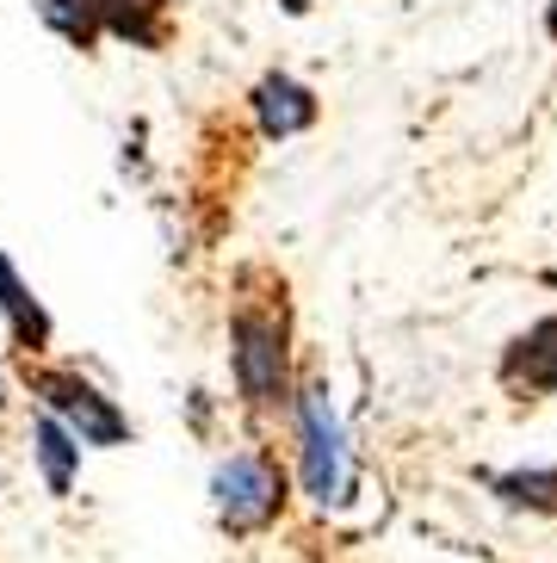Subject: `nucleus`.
Returning <instances> with one entry per match:
<instances>
[{
  "mask_svg": "<svg viewBox=\"0 0 557 563\" xmlns=\"http://www.w3.org/2000/svg\"><path fill=\"white\" fill-rule=\"evenodd\" d=\"M297 501L292 464H278V452L266 440H248V446L223 452L205 477V508H211V527L248 545V539H266V532L285 527V514Z\"/></svg>",
  "mask_w": 557,
  "mask_h": 563,
  "instance_id": "nucleus-3",
  "label": "nucleus"
},
{
  "mask_svg": "<svg viewBox=\"0 0 557 563\" xmlns=\"http://www.w3.org/2000/svg\"><path fill=\"white\" fill-rule=\"evenodd\" d=\"M495 384L514 402H557V310L533 316L495 353Z\"/></svg>",
  "mask_w": 557,
  "mask_h": 563,
  "instance_id": "nucleus-6",
  "label": "nucleus"
},
{
  "mask_svg": "<svg viewBox=\"0 0 557 563\" xmlns=\"http://www.w3.org/2000/svg\"><path fill=\"white\" fill-rule=\"evenodd\" d=\"M223 347H230V390L236 409L266 428L285 421L297 390V316H292V285L266 273V266H242L236 273L230 322H223Z\"/></svg>",
  "mask_w": 557,
  "mask_h": 563,
  "instance_id": "nucleus-1",
  "label": "nucleus"
},
{
  "mask_svg": "<svg viewBox=\"0 0 557 563\" xmlns=\"http://www.w3.org/2000/svg\"><path fill=\"white\" fill-rule=\"evenodd\" d=\"M285 428H292L297 501H310L316 514L353 508V489H360V471H353V433H347V421H341V409H335V390H328L323 372H304V378H297L292 409H285Z\"/></svg>",
  "mask_w": 557,
  "mask_h": 563,
  "instance_id": "nucleus-2",
  "label": "nucleus"
},
{
  "mask_svg": "<svg viewBox=\"0 0 557 563\" xmlns=\"http://www.w3.org/2000/svg\"><path fill=\"white\" fill-rule=\"evenodd\" d=\"M25 459H32V471H37V483H44L50 501H68L75 489H81L87 446L50 409H37V402H32V415H25Z\"/></svg>",
  "mask_w": 557,
  "mask_h": 563,
  "instance_id": "nucleus-8",
  "label": "nucleus"
},
{
  "mask_svg": "<svg viewBox=\"0 0 557 563\" xmlns=\"http://www.w3.org/2000/svg\"><path fill=\"white\" fill-rule=\"evenodd\" d=\"M539 32H545V44L557 51V0H545V13H539Z\"/></svg>",
  "mask_w": 557,
  "mask_h": 563,
  "instance_id": "nucleus-13",
  "label": "nucleus"
},
{
  "mask_svg": "<svg viewBox=\"0 0 557 563\" xmlns=\"http://www.w3.org/2000/svg\"><path fill=\"white\" fill-rule=\"evenodd\" d=\"M0 334H7V347L19 360L56 353V316H50V303L32 291V279L19 273V261L7 249H0Z\"/></svg>",
  "mask_w": 557,
  "mask_h": 563,
  "instance_id": "nucleus-7",
  "label": "nucleus"
},
{
  "mask_svg": "<svg viewBox=\"0 0 557 563\" xmlns=\"http://www.w3.org/2000/svg\"><path fill=\"white\" fill-rule=\"evenodd\" d=\"M273 7H285V13H292V19H304V13H310V7H316V0H273Z\"/></svg>",
  "mask_w": 557,
  "mask_h": 563,
  "instance_id": "nucleus-14",
  "label": "nucleus"
},
{
  "mask_svg": "<svg viewBox=\"0 0 557 563\" xmlns=\"http://www.w3.org/2000/svg\"><path fill=\"white\" fill-rule=\"evenodd\" d=\"M99 25H106V44H124V51L162 56L174 44V0H94Z\"/></svg>",
  "mask_w": 557,
  "mask_h": 563,
  "instance_id": "nucleus-10",
  "label": "nucleus"
},
{
  "mask_svg": "<svg viewBox=\"0 0 557 563\" xmlns=\"http://www.w3.org/2000/svg\"><path fill=\"white\" fill-rule=\"evenodd\" d=\"M32 19L56 44H68V51H81V56H99V44H106V25H99L94 0H32Z\"/></svg>",
  "mask_w": 557,
  "mask_h": 563,
  "instance_id": "nucleus-11",
  "label": "nucleus"
},
{
  "mask_svg": "<svg viewBox=\"0 0 557 563\" xmlns=\"http://www.w3.org/2000/svg\"><path fill=\"white\" fill-rule=\"evenodd\" d=\"M477 489L514 520H557V464H483Z\"/></svg>",
  "mask_w": 557,
  "mask_h": 563,
  "instance_id": "nucleus-9",
  "label": "nucleus"
},
{
  "mask_svg": "<svg viewBox=\"0 0 557 563\" xmlns=\"http://www.w3.org/2000/svg\"><path fill=\"white\" fill-rule=\"evenodd\" d=\"M242 106L261 143H297V136H310L323 124V93L304 75H292V68H266L261 81L248 87Z\"/></svg>",
  "mask_w": 557,
  "mask_h": 563,
  "instance_id": "nucleus-5",
  "label": "nucleus"
},
{
  "mask_svg": "<svg viewBox=\"0 0 557 563\" xmlns=\"http://www.w3.org/2000/svg\"><path fill=\"white\" fill-rule=\"evenodd\" d=\"M13 415V372H7V360H0V421Z\"/></svg>",
  "mask_w": 557,
  "mask_h": 563,
  "instance_id": "nucleus-12",
  "label": "nucleus"
},
{
  "mask_svg": "<svg viewBox=\"0 0 557 563\" xmlns=\"http://www.w3.org/2000/svg\"><path fill=\"white\" fill-rule=\"evenodd\" d=\"M19 390H25L37 409L56 415V421H63L87 452H124L136 440L131 409H124V402H118L99 378H87L81 365L50 360V353H44V360H19Z\"/></svg>",
  "mask_w": 557,
  "mask_h": 563,
  "instance_id": "nucleus-4",
  "label": "nucleus"
}]
</instances>
